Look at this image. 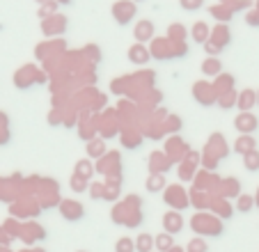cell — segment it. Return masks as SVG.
<instances>
[{
  "label": "cell",
  "instance_id": "4",
  "mask_svg": "<svg viewBox=\"0 0 259 252\" xmlns=\"http://www.w3.org/2000/svg\"><path fill=\"white\" fill-rule=\"evenodd\" d=\"M172 252H181V250H179V247H175V250H172Z\"/></svg>",
  "mask_w": 259,
  "mask_h": 252
},
{
  "label": "cell",
  "instance_id": "1",
  "mask_svg": "<svg viewBox=\"0 0 259 252\" xmlns=\"http://www.w3.org/2000/svg\"><path fill=\"white\" fill-rule=\"evenodd\" d=\"M117 252H133V243L128 238H119L117 243Z\"/></svg>",
  "mask_w": 259,
  "mask_h": 252
},
{
  "label": "cell",
  "instance_id": "3",
  "mask_svg": "<svg viewBox=\"0 0 259 252\" xmlns=\"http://www.w3.org/2000/svg\"><path fill=\"white\" fill-rule=\"evenodd\" d=\"M158 247H172V238L170 236H165V234H163V236H158Z\"/></svg>",
  "mask_w": 259,
  "mask_h": 252
},
{
  "label": "cell",
  "instance_id": "2",
  "mask_svg": "<svg viewBox=\"0 0 259 252\" xmlns=\"http://www.w3.org/2000/svg\"><path fill=\"white\" fill-rule=\"evenodd\" d=\"M149 247H152V236H147V234H145V236H140V245H138V250L147 252Z\"/></svg>",
  "mask_w": 259,
  "mask_h": 252
}]
</instances>
